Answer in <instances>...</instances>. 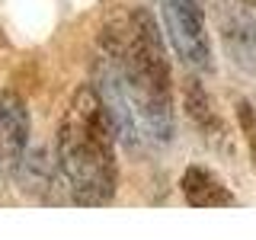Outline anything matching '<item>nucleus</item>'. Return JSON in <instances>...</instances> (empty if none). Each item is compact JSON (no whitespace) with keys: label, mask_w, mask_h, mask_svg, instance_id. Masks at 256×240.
Instances as JSON below:
<instances>
[{"label":"nucleus","mask_w":256,"mask_h":240,"mask_svg":"<svg viewBox=\"0 0 256 240\" xmlns=\"http://www.w3.org/2000/svg\"><path fill=\"white\" fill-rule=\"evenodd\" d=\"M100 42L102 58H109L132 100L141 132L166 144L173 138V77L154 16L138 6L122 22L106 26Z\"/></svg>","instance_id":"f257e3e1"},{"label":"nucleus","mask_w":256,"mask_h":240,"mask_svg":"<svg viewBox=\"0 0 256 240\" xmlns=\"http://www.w3.org/2000/svg\"><path fill=\"white\" fill-rule=\"evenodd\" d=\"M58 176L74 205L100 208L116 196V128L96 86H80L54 138Z\"/></svg>","instance_id":"f03ea898"},{"label":"nucleus","mask_w":256,"mask_h":240,"mask_svg":"<svg viewBox=\"0 0 256 240\" xmlns=\"http://www.w3.org/2000/svg\"><path fill=\"white\" fill-rule=\"evenodd\" d=\"M160 13L176 54L196 70L212 68V42H208L205 13L198 0H160Z\"/></svg>","instance_id":"7ed1b4c3"},{"label":"nucleus","mask_w":256,"mask_h":240,"mask_svg":"<svg viewBox=\"0 0 256 240\" xmlns=\"http://www.w3.org/2000/svg\"><path fill=\"white\" fill-rule=\"evenodd\" d=\"M218 22H221V38L228 48L230 61L244 70H256V22L246 0H218Z\"/></svg>","instance_id":"20e7f679"},{"label":"nucleus","mask_w":256,"mask_h":240,"mask_svg":"<svg viewBox=\"0 0 256 240\" xmlns=\"http://www.w3.org/2000/svg\"><path fill=\"white\" fill-rule=\"evenodd\" d=\"M29 141V112L16 93H0V189L22 164Z\"/></svg>","instance_id":"39448f33"},{"label":"nucleus","mask_w":256,"mask_h":240,"mask_svg":"<svg viewBox=\"0 0 256 240\" xmlns=\"http://www.w3.org/2000/svg\"><path fill=\"white\" fill-rule=\"evenodd\" d=\"M180 189L186 196V202L196 205V208H230V205H237V196L212 170H205V166H189L182 173Z\"/></svg>","instance_id":"423d86ee"},{"label":"nucleus","mask_w":256,"mask_h":240,"mask_svg":"<svg viewBox=\"0 0 256 240\" xmlns=\"http://www.w3.org/2000/svg\"><path fill=\"white\" fill-rule=\"evenodd\" d=\"M182 102H186V116L198 125V132L205 134L208 141H221L224 138V122L218 118L212 100H208L205 86L198 84L196 77L186 80V90H182Z\"/></svg>","instance_id":"0eeeda50"},{"label":"nucleus","mask_w":256,"mask_h":240,"mask_svg":"<svg viewBox=\"0 0 256 240\" xmlns=\"http://www.w3.org/2000/svg\"><path fill=\"white\" fill-rule=\"evenodd\" d=\"M237 122H240V132H244V138H246V148H250V164H253V173H256V109L246 100L237 102Z\"/></svg>","instance_id":"6e6552de"},{"label":"nucleus","mask_w":256,"mask_h":240,"mask_svg":"<svg viewBox=\"0 0 256 240\" xmlns=\"http://www.w3.org/2000/svg\"><path fill=\"white\" fill-rule=\"evenodd\" d=\"M246 4H256V0H246Z\"/></svg>","instance_id":"1a4fd4ad"}]
</instances>
